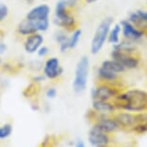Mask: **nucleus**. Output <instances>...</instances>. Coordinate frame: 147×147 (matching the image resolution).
I'll return each instance as SVG.
<instances>
[{
  "label": "nucleus",
  "mask_w": 147,
  "mask_h": 147,
  "mask_svg": "<svg viewBox=\"0 0 147 147\" xmlns=\"http://www.w3.org/2000/svg\"><path fill=\"white\" fill-rule=\"evenodd\" d=\"M120 108L127 111L140 112L147 108V94L140 90H130L117 96Z\"/></svg>",
  "instance_id": "f257e3e1"
},
{
  "label": "nucleus",
  "mask_w": 147,
  "mask_h": 147,
  "mask_svg": "<svg viewBox=\"0 0 147 147\" xmlns=\"http://www.w3.org/2000/svg\"><path fill=\"white\" fill-rule=\"evenodd\" d=\"M88 72H90V60L87 56H83L77 63L73 83H72V88L75 92L81 93L87 88Z\"/></svg>",
  "instance_id": "f03ea898"
},
{
  "label": "nucleus",
  "mask_w": 147,
  "mask_h": 147,
  "mask_svg": "<svg viewBox=\"0 0 147 147\" xmlns=\"http://www.w3.org/2000/svg\"><path fill=\"white\" fill-rule=\"evenodd\" d=\"M113 23V18H107L101 21L97 27L95 33L93 35V38L91 40L90 44V52L91 54L96 55L101 51L103 48L105 42L108 40V36H109V32Z\"/></svg>",
  "instance_id": "7ed1b4c3"
},
{
  "label": "nucleus",
  "mask_w": 147,
  "mask_h": 147,
  "mask_svg": "<svg viewBox=\"0 0 147 147\" xmlns=\"http://www.w3.org/2000/svg\"><path fill=\"white\" fill-rule=\"evenodd\" d=\"M63 73V68L61 66L60 60L56 57H51L45 61L43 65V75L49 80L57 79Z\"/></svg>",
  "instance_id": "20e7f679"
},
{
  "label": "nucleus",
  "mask_w": 147,
  "mask_h": 147,
  "mask_svg": "<svg viewBox=\"0 0 147 147\" xmlns=\"http://www.w3.org/2000/svg\"><path fill=\"white\" fill-rule=\"evenodd\" d=\"M88 141L94 147H106L109 144V137L107 133L94 125L88 133Z\"/></svg>",
  "instance_id": "39448f33"
},
{
  "label": "nucleus",
  "mask_w": 147,
  "mask_h": 147,
  "mask_svg": "<svg viewBox=\"0 0 147 147\" xmlns=\"http://www.w3.org/2000/svg\"><path fill=\"white\" fill-rule=\"evenodd\" d=\"M43 41H44L43 36L40 34V33H35V34L27 36L23 43L24 50L28 54L37 53L38 48L43 44Z\"/></svg>",
  "instance_id": "423d86ee"
},
{
  "label": "nucleus",
  "mask_w": 147,
  "mask_h": 147,
  "mask_svg": "<svg viewBox=\"0 0 147 147\" xmlns=\"http://www.w3.org/2000/svg\"><path fill=\"white\" fill-rule=\"evenodd\" d=\"M91 95H92L93 100L108 101L113 96L117 95V90L108 85H100L93 88L91 91Z\"/></svg>",
  "instance_id": "0eeeda50"
},
{
  "label": "nucleus",
  "mask_w": 147,
  "mask_h": 147,
  "mask_svg": "<svg viewBox=\"0 0 147 147\" xmlns=\"http://www.w3.org/2000/svg\"><path fill=\"white\" fill-rule=\"evenodd\" d=\"M51 9L47 4H40L33 7L31 10L27 13L26 18L30 20H42V19H48L50 16Z\"/></svg>",
  "instance_id": "6e6552de"
},
{
  "label": "nucleus",
  "mask_w": 147,
  "mask_h": 147,
  "mask_svg": "<svg viewBox=\"0 0 147 147\" xmlns=\"http://www.w3.org/2000/svg\"><path fill=\"white\" fill-rule=\"evenodd\" d=\"M113 60L118 62L124 68H135L138 65V61L134 57L129 56L128 53H123V52L115 50L112 52Z\"/></svg>",
  "instance_id": "1a4fd4ad"
},
{
  "label": "nucleus",
  "mask_w": 147,
  "mask_h": 147,
  "mask_svg": "<svg viewBox=\"0 0 147 147\" xmlns=\"http://www.w3.org/2000/svg\"><path fill=\"white\" fill-rule=\"evenodd\" d=\"M16 31L19 35L23 36V37H27L29 35L35 34V33H40L38 29L37 21L30 20V19H23L20 23L18 25Z\"/></svg>",
  "instance_id": "9d476101"
},
{
  "label": "nucleus",
  "mask_w": 147,
  "mask_h": 147,
  "mask_svg": "<svg viewBox=\"0 0 147 147\" xmlns=\"http://www.w3.org/2000/svg\"><path fill=\"white\" fill-rule=\"evenodd\" d=\"M120 26H121L124 38H127L128 40H137L142 37V35H143L142 32L138 30L137 28H135L129 21H122Z\"/></svg>",
  "instance_id": "9b49d317"
},
{
  "label": "nucleus",
  "mask_w": 147,
  "mask_h": 147,
  "mask_svg": "<svg viewBox=\"0 0 147 147\" xmlns=\"http://www.w3.org/2000/svg\"><path fill=\"white\" fill-rule=\"evenodd\" d=\"M115 120L116 121L118 126L124 127V128H130V127H135L136 123H137V115L122 113L115 116Z\"/></svg>",
  "instance_id": "f8f14e48"
},
{
  "label": "nucleus",
  "mask_w": 147,
  "mask_h": 147,
  "mask_svg": "<svg viewBox=\"0 0 147 147\" xmlns=\"http://www.w3.org/2000/svg\"><path fill=\"white\" fill-rule=\"evenodd\" d=\"M53 22L55 23V25H57L58 27H61L63 29H67V30L74 28L76 25V19L70 13H68L66 16L62 18H54Z\"/></svg>",
  "instance_id": "ddd939ff"
},
{
  "label": "nucleus",
  "mask_w": 147,
  "mask_h": 147,
  "mask_svg": "<svg viewBox=\"0 0 147 147\" xmlns=\"http://www.w3.org/2000/svg\"><path fill=\"white\" fill-rule=\"evenodd\" d=\"M92 108L95 112L101 113H110L115 111V106L113 104L103 100H93Z\"/></svg>",
  "instance_id": "4468645a"
},
{
  "label": "nucleus",
  "mask_w": 147,
  "mask_h": 147,
  "mask_svg": "<svg viewBox=\"0 0 147 147\" xmlns=\"http://www.w3.org/2000/svg\"><path fill=\"white\" fill-rule=\"evenodd\" d=\"M101 130H103L105 133L113 132L118 128V125L115 119L112 118H102L96 124Z\"/></svg>",
  "instance_id": "2eb2a0df"
},
{
  "label": "nucleus",
  "mask_w": 147,
  "mask_h": 147,
  "mask_svg": "<svg viewBox=\"0 0 147 147\" xmlns=\"http://www.w3.org/2000/svg\"><path fill=\"white\" fill-rule=\"evenodd\" d=\"M69 13L68 6L65 0H58V2L55 5L54 10V18H65Z\"/></svg>",
  "instance_id": "dca6fc26"
},
{
  "label": "nucleus",
  "mask_w": 147,
  "mask_h": 147,
  "mask_svg": "<svg viewBox=\"0 0 147 147\" xmlns=\"http://www.w3.org/2000/svg\"><path fill=\"white\" fill-rule=\"evenodd\" d=\"M55 40H56V42L59 44L60 50H61L62 53L69 50L68 37H67V35H66L65 32H63V31L57 32L56 35H55Z\"/></svg>",
  "instance_id": "f3484780"
},
{
  "label": "nucleus",
  "mask_w": 147,
  "mask_h": 147,
  "mask_svg": "<svg viewBox=\"0 0 147 147\" xmlns=\"http://www.w3.org/2000/svg\"><path fill=\"white\" fill-rule=\"evenodd\" d=\"M102 67L108 69V70L112 71V72H115V73H120V72H123L125 70V68L122 66L120 63L118 62H116L115 60H107V61H104L101 65Z\"/></svg>",
  "instance_id": "a211bd4d"
},
{
  "label": "nucleus",
  "mask_w": 147,
  "mask_h": 147,
  "mask_svg": "<svg viewBox=\"0 0 147 147\" xmlns=\"http://www.w3.org/2000/svg\"><path fill=\"white\" fill-rule=\"evenodd\" d=\"M98 76L101 80L107 82H113L117 78V74L108 70V69L102 67V66L98 68Z\"/></svg>",
  "instance_id": "6ab92c4d"
},
{
  "label": "nucleus",
  "mask_w": 147,
  "mask_h": 147,
  "mask_svg": "<svg viewBox=\"0 0 147 147\" xmlns=\"http://www.w3.org/2000/svg\"><path fill=\"white\" fill-rule=\"evenodd\" d=\"M130 21L140 25V24L147 23V12H142V11H138L130 16Z\"/></svg>",
  "instance_id": "aec40b11"
},
{
  "label": "nucleus",
  "mask_w": 147,
  "mask_h": 147,
  "mask_svg": "<svg viewBox=\"0 0 147 147\" xmlns=\"http://www.w3.org/2000/svg\"><path fill=\"white\" fill-rule=\"evenodd\" d=\"M121 31V26L119 24H115L113 28L109 32V36H108V40L111 43L116 44L119 42V34Z\"/></svg>",
  "instance_id": "412c9836"
},
{
  "label": "nucleus",
  "mask_w": 147,
  "mask_h": 147,
  "mask_svg": "<svg viewBox=\"0 0 147 147\" xmlns=\"http://www.w3.org/2000/svg\"><path fill=\"white\" fill-rule=\"evenodd\" d=\"M82 36V31L80 29H76L75 31H73V33L71 34L70 37H68V46L69 49H73L75 48L78 44L80 38Z\"/></svg>",
  "instance_id": "4be33fe9"
},
{
  "label": "nucleus",
  "mask_w": 147,
  "mask_h": 147,
  "mask_svg": "<svg viewBox=\"0 0 147 147\" xmlns=\"http://www.w3.org/2000/svg\"><path fill=\"white\" fill-rule=\"evenodd\" d=\"M13 133V126L9 123L4 124L3 126L0 127V140L9 138Z\"/></svg>",
  "instance_id": "5701e85b"
},
{
  "label": "nucleus",
  "mask_w": 147,
  "mask_h": 147,
  "mask_svg": "<svg viewBox=\"0 0 147 147\" xmlns=\"http://www.w3.org/2000/svg\"><path fill=\"white\" fill-rule=\"evenodd\" d=\"M8 15H9V8L7 7L6 4L0 3V22L5 20Z\"/></svg>",
  "instance_id": "b1692460"
},
{
  "label": "nucleus",
  "mask_w": 147,
  "mask_h": 147,
  "mask_svg": "<svg viewBox=\"0 0 147 147\" xmlns=\"http://www.w3.org/2000/svg\"><path fill=\"white\" fill-rule=\"evenodd\" d=\"M48 53H49V48L47 46H44V45H41L40 48H38V50L37 51L38 56L40 57V58H43V57L47 56Z\"/></svg>",
  "instance_id": "393cba45"
},
{
  "label": "nucleus",
  "mask_w": 147,
  "mask_h": 147,
  "mask_svg": "<svg viewBox=\"0 0 147 147\" xmlns=\"http://www.w3.org/2000/svg\"><path fill=\"white\" fill-rule=\"evenodd\" d=\"M45 95L47 98H50V99H53L56 97L57 95V90L55 88H48L45 91Z\"/></svg>",
  "instance_id": "a878e982"
},
{
  "label": "nucleus",
  "mask_w": 147,
  "mask_h": 147,
  "mask_svg": "<svg viewBox=\"0 0 147 147\" xmlns=\"http://www.w3.org/2000/svg\"><path fill=\"white\" fill-rule=\"evenodd\" d=\"M7 51V45L4 42H0V56L3 55L4 53H6Z\"/></svg>",
  "instance_id": "bb28decb"
},
{
  "label": "nucleus",
  "mask_w": 147,
  "mask_h": 147,
  "mask_svg": "<svg viewBox=\"0 0 147 147\" xmlns=\"http://www.w3.org/2000/svg\"><path fill=\"white\" fill-rule=\"evenodd\" d=\"M66 3H67V6L68 8L69 7H75L77 2H78V0H65Z\"/></svg>",
  "instance_id": "cd10ccee"
},
{
  "label": "nucleus",
  "mask_w": 147,
  "mask_h": 147,
  "mask_svg": "<svg viewBox=\"0 0 147 147\" xmlns=\"http://www.w3.org/2000/svg\"><path fill=\"white\" fill-rule=\"evenodd\" d=\"M44 78H45L44 75H37L33 78V80H34V82H41V81H43Z\"/></svg>",
  "instance_id": "c85d7f7f"
},
{
  "label": "nucleus",
  "mask_w": 147,
  "mask_h": 147,
  "mask_svg": "<svg viewBox=\"0 0 147 147\" xmlns=\"http://www.w3.org/2000/svg\"><path fill=\"white\" fill-rule=\"evenodd\" d=\"M76 147H86V146H85V143L83 142L82 140H78L76 143Z\"/></svg>",
  "instance_id": "c756f323"
},
{
  "label": "nucleus",
  "mask_w": 147,
  "mask_h": 147,
  "mask_svg": "<svg viewBox=\"0 0 147 147\" xmlns=\"http://www.w3.org/2000/svg\"><path fill=\"white\" fill-rule=\"evenodd\" d=\"M86 2H87V3H94V2H96L97 0H85Z\"/></svg>",
  "instance_id": "7c9ffc66"
},
{
  "label": "nucleus",
  "mask_w": 147,
  "mask_h": 147,
  "mask_svg": "<svg viewBox=\"0 0 147 147\" xmlns=\"http://www.w3.org/2000/svg\"><path fill=\"white\" fill-rule=\"evenodd\" d=\"M25 1L27 2V3L32 4V3H34V1H35V0H25Z\"/></svg>",
  "instance_id": "2f4dec72"
},
{
  "label": "nucleus",
  "mask_w": 147,
  "mask_h": 147,
  "mask_svg": "<svg viewBox=\"0 0 147 147\" xmlns=\"http://www.w3.org/2000/svg\"><path fill=\"white\" fill-rule=\"evenodd\" d=\"M1 63H2V60H1V58H0V65H1Z\"/></svg>",
  "instance_id": "473e14b6"
}]
</instances>
